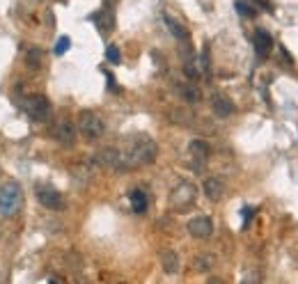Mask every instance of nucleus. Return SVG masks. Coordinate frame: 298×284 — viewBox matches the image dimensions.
Returning a JSON list of instances; mask_svg holds the SVG:
<instances>
[{"mask_svg": "<svg viewBox=\"0 0 298 284\" xmlns=\"http://www.w3.org/2000/svg\"><path fill=\"white\" fill-rule=\"evenodd\" d=\"M158 147L149 135H138V138L129 140V147L122 151L119 158V170H133V167L152 165L156 161Z\"/></svg>", "mask_w": 298, "mask_h": 284, "instance_id": "f257e3e1", "label": "nucleus"}, {"mask_svg": "<svg viewBox=\"0 0 298 284\" xmlns=\"http://www.w3.org/2000/svg\"><path fill=\"white\" fill-rule=\"evenodd\" d=\"M21 204V186L17 181H7L0 188V213H14Z\"/></svg>", "mask_w": 298, "mask_h": 284, "instance_id": "f03ea898", "label": "nucleus"}, {"mask_svg": "<svg viewBox=\"0 0 298 284\" xmlns=\"http://www.w3.org/2000/svg\"><path fill=\"white\" fill-rule=\"evenodd\" d=\"M78 129H81V133L85 135L87 140H97L103 135V122L97 113L83 110V113L78 115Z\"/></svg>", "mask_w": 298, "mask_h": 284, "instance_id": "7ed1b4c3", "label": "nucleus"}, {"mask_svg": "<svg viewBox=\"0 0 298 284\" xmlns=\"http://www.w3.org/2000/svg\"><path fill=\"white\" fill-rule=\"evenodd\" d=\"M197 197V190L193 183H179L177 188L172 190V195H170V204H172V209H179V211H184L188 209L190 204L195 202Z\"/></svg>", "mask_w": 298, "mask_h": 284, "instance_id": "20e7f679", "label": "nucleus"}, {"mask_svg": "<svg viewBox=\"0 0 298 284\" xmlns=\"http://www.w3.org/2000/svg\"><path fill=\"white\" fill-rule=\"evenodd\" d=\"M23 108H26V113L30 115L35 122H44V119L51 115V103H49V99L42 97V94L28 97L26 103H23Z\"/></svg>", "mask_w": 298, "mask_h": 284, "instance_id": "39448f33", "label": "nucleus"}, {"mask_svg": "<svg viewBox=\"0 0 298 284\" xmlns=\"http://www.w3.org/2000/svg\"><path fill=\"white\" fill-rule=\"evenodd\" d=\"M186 229H188V234L190 236H195V238H209V236L213 234V222H211V218H206V215H197V218H193L186 225Z\"/></svg>", "mask_w": 298, "mask_h": 284, "instance_id": "423d86ee", "label": "nucleus"}, {"mask_svg": "<svg viewBox=\"0 0 298 284\" xmlns=\"http://www.w3.org/2000/svg\"><path fill=\"white\" fill-rule=\"evenodd\" d=\"M53 138L62 145L71 147L74 145V140H76V129H74V124L67 122V119H60L58 124L53 126Z\"/></svg>", "mask_w": 298, "mask_h": 284, "instance_id": "0eeeda50", "label": "nucleus"}, {"mask_svg": "<svg viewBox=\"0 0 298 284\" xmlns=\"http://www.w3.org/2000/svg\"><path fill=\"white\" fill-rule=\"evenodd\" d=\"M37 199L51 211H60L62 209V204H65L62 202V195H60L58 190H53V188H39Z\"/></svg>", "mask_w": 298, "mask_h": 284, "instance_id": "6e6552de", "label": "nucleus"}, {"mask_svg": "<svg viewBox=\"0 0 298 284\" xmlns=\"http://www.w3.org/2000/svg\"><path fill=\"white\" fill-rule=\"evenodd\" d=\"M119 158H122V151L113 149V147H106V149H101L94 156V163L101 167H117L119 170Z\"/></svg>", "mask_w": 298, "mask_h": 284, "instance_id": "1a4fd4ad", "label": "nucleus"}, {"mask_svg": "<svg viewBox=\"0 0 298 284\" xmlns=\"http://www.w3.org/2000/svg\"><path fill=\"white\" fill-rule=\"evenodd\" d=\"M204 195L211 199V202H218V199L225 195V183H222L218 177H209L204 181Z\"/></svg>", "mask_w": 298, "mask_h": 284, "instance_id": "9d476101", "label": "nucleus"}, {"mask_svg": "<svg viewBox=\"0 0 298 284\" xmlns=\"http://www.w3.org/2000/svg\"><path fill=\"white\" fill-rule=\"evenodd\" d=\"M211 108H213V113H216L218 117H229V115L234 113V103L229 101L227 97H222V94H213Z\"/></svg>", "mask_w": 298, "mask_h": 284, "instance_id": "9b49d317", "label": "nucleus"}, {"mask_svg": "<svg viewBox=\"0 0 298 284\" xmlns=\"http://www.w3.org/2000/svg\"><path fill=\"white\" fill-rule=\"evenodd\" d=\"M252 42H255V49L259 55H266L271 53L273 49V37L266 30H255V35H252Z\"/></svg>", "mask_w": 298, "mask_h": 284, "instance_id": "f8f14e48", "label": "nucleus"}, {"mask_svg": "<svg viewBox=\"0 0 298 284\" xmlns=\"http://www.w3.org/2000/svg\"><path fill=\"white\" fill-rule=\"evenodd\" d=\"M161 263L165 268V273H177L179 270V254L174 250H163L161 252Z\"/></svg>", "mask_w": 298, "mask_h": 284, "instance_id": "ddd939ff", "label": "nucleus"}, {"mask_svg": "<svg viewBox=\"0 0 298 284\" xmlns=\"http://www.w3.org/2000/svg\"><path fill=\"white\" fill-rule=\"evenodd\" d=\"M190 154H193L195 161L204 163L206 158H209V145H206L204 140H193V142H190Z\"/></svg>", "mask_w": 298, "mask_h": 284, "instance_id": "4468645a", "label": "nucleus"}, {"mask_svg": "<svg viewBox=\"0 0 298 284\" xmlns=\"http://www.w3.org/2000/svg\"><path fill=\"white\" fill-rule=\"evenodd\" d=\"M165 26L170 28V33H172V37H177L179 42H188V33H186V28L181 26V23H177L170 14H165Z\"/></svg>", "mask_w": 298, "mask_h": 284, "instance_id": "2eb2a0df", "label": "nucleus"}, {"mask_svg": "<svg viewBox=\"0 0 298 284\" xmlns=\"http://www.w3.org/2000/svg\"><path fill=\"white\" fill-rule=\"evenodd\" d=\"M131 206L136 213H145L147 211V193L145 190H133L131 193Z\"/></svg>", "mask_w": 298, "mask_h": 284, "instance_id": "dca6fc26", "label": "nucleus"}, {"mask_svg": "<svg viewBox=\"0 0 298 284\" xmlns=\"http://www.w3.org/2000/svg\"><path fill=\"white\" fill-rule=\"evenodd\" d=\"M94 21L99 23V28H101L103 33H110V30H113V26H115V19H113V12H110V10L99 12Z\"/></svg>", "mask_w": 298, "mask_h": 284, "instance_id": "f3484780", "label": "nucleus"}, {"mask_svg": "<svg viewBox=\"0 0 298 284\" xmlns=\"http://www.w3.org/2000/svg\"><path fill=\"white\" fill-rule=\"evenodd\" d=\"M179 94H181V97H184L188 103H197L202 99L200 90H197L195 85H181V87H179Z\"/></svg>", "mask_w": 298, "mask_h": 284, "instance_id": "a211bd4d", "label": "nucleus"}, {"mask_svg": "<svg viewBox=\"0 0 298 284\" xmlns=\"http://www.w3.org/2000/svg\"><path fill=\"white\" fill-rule=\"evenodd\" d=\"M236 10H238V14H241V17H255V14H257L255 7L248 5L245 0H236Z\"/></svg>", "mask_w": 298, "mask_h": 284, "instance_id": "6ab92c4d", "label": "nucleus"}, {"mask_svg": "<svg viewBox=\"0 0 298 284\" xmlns=\"http://www.w3.org/2000/svg\"><path fill=\"white\" fill-rule=\"evenodd\" d=\"M26 60L30 62L33 67H39V60H42V51L39 49H28L26 51Z\"/></svg>", "mask_w": 298, "mask_h": 284, "instance_id": "aec40b11", "label": "nucleus"}, {"mask_svg": "<svg viewBox=\"0 0 298 284\" xmlns=\"http://www.w3.org/2000/svg\"><path fill=\"white\" fill-rule=\"evenodd\" d=\"M193 266H195V270H209V268L213 266V259L211 257H197Z\"/></svg>", "mask_w": 298, "mask_h": 284, "instance_id": "412c9836", "label": "nucleus"}, {"mask_svg": "<svg viewBox=\"0 0 298 284\" xmlns=\"http://www.w3.org/2000/svg\"><path fill=\"white\" fill-rule=\"evenodd\" d=\"M69 46H71V39H69V37L58 39V44H55V53H58V55L67 53V51H69Z\"/></svg>", "mask_w": 298, "mask_h": 284, "instance_id": "4be33fe9", "label": "nucleus"}, {"mask_svg": "<svg viewBox=\"0 0 298 284\" xmlns=\"http://www.w3.org/2000/svg\"><path fill=\"white\" fill-rule=\"evenodd\" d=\"M106 58H108V62L117 65V62H119V49H117V46H113V44H110L108 49H106Z\"/></svg>", "mask_w": 298, "mask_h": 284, "instance_id": "5701e85b", "label": "nucleus"}, {"mask_svg": "<svg viewBox=\"0 0 298 284\" xmlns=\"http://www.w3.org/2000/svg\"><path fill=\"white\" fill-rule=\"evenodd\" d=\"M184 71H186V76H188V78H197V76H200V69H195V65H193V62H188V65L184 67Z\"/></svg>", "mask_w": 298, "mask_h": 284, "instance_id": "b1692460", "label": "nucleus"}, {"mask_svg": "<svg viewBox=\"0 0 298 284\" xmlns=\"http://www.w3.org/2000/svg\"><path fill=\"white\" fill-rule=\"evenodd\" d=\"M252 3H257V5L264 7V10H271V3H268V0H252Z\"/></svg>", "mask_w": 298, "mask_h": 284, "instance_id": "393cba45", "label": "nucleus"}]
</instances>
